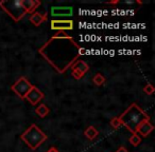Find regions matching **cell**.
Masks as SVG:
<instances>
[{"label":"cell","mask_w":155,"mask_h":152,"mask_svg":"<svg viewBox=\"0 0 155 152\" xmlns=\"http://www.w3.org/2000/svg\"><path fill=\"white\" fill-rule=\"evenodd\" d=\"M21 139L28 145L32 150H35L47 139V135L39 129L38 126L32 124L24 133L21 134Z\"/></svg>","instance_id":"3957f363"},{"label":"cell","mask_w":155,"mask_h":152,"mask_svg":"<svg viewBox=\"0 0 155 152\" xmlns=\"http://www.w3.org/2000/svg\"><path fill=\"white\" fill-rule=\"evenodd\" d=\"M93 82H95V85H97V86H102V85L105 82V77H104L102 74L98 73V74H96L95 76H94Z\"/></svg>","instance_id":"9a60e30c"},{"label":"cell","mask_w":155,"mask_h":152,"mask_svg":"<svg viewBox=\"0 0 155 152\" xmlns=\"http://www.w3.org/2000/svg\"><path fill=\"white\" fill-rule=\"evenodd\" d=\"M47 152H60V151H58V150L56 149V148H54V147H51V148H50L49 150H48Z\"/></svg>","instance_id":"44dd1931"},{"label":"cell","mask_w":155,"mask_h":152,"mask_svg":"<svg viewBox=\"0 0 155 152\" xmlns=\"http://www.w3.org/2000/svg\"><path fill=\"white\" fill-rule=\"evenodd\" d=\"M118 118L121 125H123L127 130L131 131L132 134L136 133V130L141 123L150 120L149 115L137 104H132Z\"/></svg>","instance_id":"7a4b0ae2"},{"label":"cell","mask_w":155,"mask_h":152,"mask_svg":"<svg viewBox=\"0 0 155 152\" xmlns=\"http://www.w3.org/2000/svg\"><path fill=\"white\" fill-rule=\"evenodd\" d=\"M47 20V14H41V13H33L30 17V21L34 24L35 26H38L43 23L44 21Z\"/></svg>","instance_id":"8fae6325"},{"label":"cell","mask_w":155,"mask_h":152,"mask_svg":"<svg viewBox=\"0 0 155 152\" xmlns=\"http://www.w3.org/2000/svg\"><path fill=\"white\" fill-rule=\"evenodd\" d=\"M153 129H154V127H153V125L150 123V120H146V122L141 123V124L139 125V127H138L137 130H136V133L141 135V136H148L153 131Z\"/></svg>","instance_id":"9c48e42d"},{"label":"cell","mask_w":155,"mask_h":152,"mask_svg":"<svg viewBox=\"0 0 155 152\" xmlns=\"http://www.w3.org/2000/svg\"><path fill=\"white\" fill-rule=\"evenodd\" d=\"M25 98H26L28 101H30L31 105L35 106L36 104H38L39 101L44 98V93L41 92L39 89H37L36 87L33 86L32 88L29 90V92L26 94Z\"/></svg>","instance_id":"52a82bcc"},{"label":"cell","mask_w":155,"mask_h":152,"mask_svg":"<svg viewBox=\"0 0 155 152\" xmlns=\"http://www.w3.org/2000/svg\"><path fill=\"white\" fill-rule=\"evenodd\" d=\"M50 14L52 17H70L73 14V9L71 7H52Z\"/></svg>","instance_id":"ba28073f"},{"label":"cell","mask_w":155,"mask_h":152,"mask_svg":"<svg viewBox=\"0 0 155 152\" xmlns=\"http://www.w3.org/2000/svg\"><path fill=\"white\" fill-rule=\"evenodd\" d=\"M143 91L147 93V94H152L153 92H154V87L152 86V85H147L146 87L143 88Z\"/></svg>","instance_id":"ac0fdd59"},{"label":"cell","mask_w":155,"mask_h":152,"mask_svg":"<svg viewBox=\"0 0 155 152\" xmlns=\"http://www.w3.org/2000/svg\"><path fill=\"white\" fill-rule=\"evenodd\" d=\"M116 152H129V151H127V150L125 149L124 147H120V148H119L118 150H117Z\"/></svg>","instance_id":"ffe728a7"},{"label":"cell","mask_w":155,"mask_h":152,"mask_svg":"<svg viewBox=\"0 0 155 152\" xmlns=\"http://www.w3.org/2000/svg\"><path fill=\"white\" fill-rule=\"evenodd\" d=\"M0 8L7 12L11 18L15 21H19L26 15V11L21 5V0H14V1H0Z\"/></svg>","instance_id":"277c9868"},{"label":"cell","mask_w":155,"mask_h":152,"mask_svg":"<svg viewBox=\"0 0 155 152\" xmlns=\"http://www.w3.org/2000/svg\"><path fill=\"white\" fill-rule=\"evenodd\" d=\"M130 144H132L133 146H138L140 144V141H141V138H140V136L137 134V133H134V134H132V136L130 137Z\"/></svg>","instance_id":"2e32d148"},{"label":"cell","mask_w":155,"mask_h":152,"mask_svg":"<svg viewBox=\"0 0 155 152\" xmlns=\"http://www.w3.org/2000/svg\"><path fill=\"white\" fill-rule=\"evenodd\" d=\"M70 68H71V70H77V71H79V72H81L83 75H84L85 73L88 71L89 67L85 61H83V60H79V61H77L75 64H73Z\"/></svg>","instance_id":"7c38bea8"},{"label":"cell","mask_w":155,"mask_h":152,"mask_svg":"<svg viewBox=\"0 0 155 152\" xmlns=\"http://www.w3.org/2000/svg\"><path fill=\"white\" fill-rule=\"evenodd\" d=\"M35 113H36L39 117L44 118L45 116H47L48 114H49V108H48L45 104H41V105L36 108V110H35Z\"/></svg>","instance_id":"5bb4252c"},{"label":"cell","mask_w":155,"mask_h":152,"mask_svg":"<svg viewBox=\"0 0 155 152\" xmlns=\"http://www.w3.org/2000/svg\"><path fill=\"white\" fill-rule=\"evenodd\" d=\"M41 5L38 0H21V5L26 13H33Z\"/></svg>","instance_id":"30bf717a"},{"label":"cell","mask_w":155,"mask_h":152,"mask_svg":"<svg viewBox=\"0 0 155 152\" xmlns=\"http://www.w3.org/2000/svg\"><path fill=\"white\" fill-rule=\"evenodd\" d=\"M110 125H112L113 128L117 129V128H119V127L121 126V123H120V120H119L118 117H115V118H113V119H112V122H110Z\"/></svg>","instance_id":"e0dca14e"},{"label":"cell","mask_w":155,"mask_h":152,"mask_svg":"<svg viewBox=\"0 0 155 152\" xmlns=\"http://www.w3.org/2000/svg\"><path fill=\"white\" fill-rule=\"evenodd\" d=\"M72 76L75 78V79H81V78H82L83 76H84V75H83L81 72H79V71L72 70Z\"/></svg>","instance_id":"d6986e66"},{"label":"cell","mask_w":155,"mask_h":152,"mask_svg":"<svg viewBox=\"0 0 155 152\" xmlns=\"http://www.w3.org/2000/svg\"><path fill=\"white\" fill-rule=\"evenodd\" d=\"M51 29L58 32H65V31H71L73 29V21L70 19L66 20H58L52 19L51 20Z\"/></svg>","instance_id":"8992f818"},{"label":"cell","mask_w":155,"mask_h":152,"mask_svg":"<svg viewBox=\"0 0 155 152\" xmlns=\"http://www.w3.org/2000/svg\"><path fill=\"white\" fill-rule=\"evenodd\" d=\"M84 134H85V136L89 139V141H93V139H95L96 137L98 136L99 132H98V130L94 126H89L88 128L84 131Z\"/></svg>","instance_id":"4fadbf2b"},{"label":"cell","mask_w":155,"mask_h":152,"mask_svg":"<svg viewBox=\"0 0 155 152\" xmlns=\"http://www.w3.org/2000/svg\"><path fill=\"white\" fill-rule=\"evenodd\" d=\"M33 87V85L30 84L28 79L26 77H20L15 84L12 86V90L20 97V98H25L26 94L29 92L31 88Z\"/></svg>","instance_id":"5b68a950"},{"label":"cell","mask_w":155,"mask_h":152,"mask_svg":"<svg viewBox=\"0 0 155 152\" xmlns=\"http://www.w3.org/2000/svg\"><path fill=\"white\" fill-rule=\"evenodd\" d=\"M39 53L49 61L55 70L64 73L73 62L84 54V50L71 37L56 38L52 37L47 43L39 49Z\"/></svg>","instance_id":"6da1fadb"}]
</instances>
